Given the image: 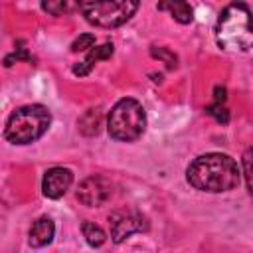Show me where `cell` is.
Segmentation results:
<instances>
[{
  "instance_id": "16",
  "label": "cell",
  "mask_w": 253,
  "mask_h": 253,
  "mask_svg": "<svg viewBox=\"0 0 253 253\" xmlns=\"http://www.w3.org/2000/svg\"><path fill=\"white\" fill-rule=\"evenodd\" d=\"M249 156H251V150L247 148V150H245V156H243V166H245V172H243V174H245L247 190H251V180H249V160H251V158H249Z\"/></svg>"
},
{
  "instance_id": "12",
  "label": "cell",
  "mask_w": 253,
  "mask_h": 253,
  "mask_svg": "<svg viewBox=\"0 0 253 253\" xmlns=\"http://www.w3.org/2000/svg\"><path fill=\"white\" fill-rule=\"evenodd\" d=\"M81 231H83L85 241H87L91 247H101V245L107 241L105 231H103L99 225H95L93 221H83V223H81Z\"/></svg>"
},
{
  "instance_id": "8",
  "label": "cell",
  "mask_w": 253,
  "mask_h": 253,
  "mask_svg": "<svg viewBox=\"0 0 253 253\" xmlns=\"http://www.w3.org/2000/svg\"><path fill=\"white\" fill-rule=\"evenodd\" d=\"M73 182V174L69 168H63V166H53L49 168L45 174H43V180H42V192L45 198H51V200H57L61 198L69 186Z\"/></svg>"
},
{
  "instance_id": "14",
  "label": "cell",
  "mask_w": 253,
  "mask_h": 253,
  "mask_svg": "<svg viewBox=\"0 0 253 253\" xmlns=\"http://www.w3.org/2000/svg\"><path fill=\"white\" fill-rule=\"evenodd\" d=\"M42 8L53 16H61V14L69 12L73 8V4H69V2H42Z\"/></svg>"
},
{
  "instance_id": "9",
  "label": "cell",
  "mask_w": 253,
  "mask_h": 253,
  "mask_svg": "<svg viewBox=\"0 0 253 253\" xmlns=\"http://www.w3.org/2000/svg\"><path fill=\"white\" fill-rule=\"evenodd\" d=\"M53 233H55V225L49 217H38L30 231H28V243L32 247H43L47 243H51L53 239Z\"/></svg>"
},
{
  "instance_id": "2",
  "label": "cell",
  "mask_w": 253,
  "mask_h": 253,
  "mask_svg": "<svg viewBox=\"0 0 253 253\" xmlns=\"http://www.w3.org/2000/svg\"><path fill=\"white\" fill-rule=\"evenodd\" d=\"M249 8L243 2L229 4L221 10L215 24L217 45L225 51H247L251 47V20Z\"/></svg>"
},
{
  "instance_id": "17",
  "label": "cell",
  "mask_w": 253,
  "mask_h": 253,
  "mask_svg": "<svg viewBox=\"0 0 253 253\" xmlns=\"http://www.w3.org/2000/svg\"><path fill=\"white\" fill-rule=\"evenodd\" d=\"M152 55H156V57H162V59H166L170 67H174V65H176V57H174V55H168V53H166L164 49H158V51H156V49H152Z\"/></svg>"
},
{
  "instance_id": "10",
  "label": "cell",
  "mask_w": 253,
  "mask_h": 253,
  "mask_svg": "<svg viewBox=\"0 0 253 253\" xmlns=\"http://www.w3.org/2000/svg\"><path fill=\"white\" fill-rule=\"evenodd\" d=\"M113 55V43H103V45H93L91 47V51H89V55L81 61V63H77L75 67H73V73L75 75H87L89 71H91V67L97 63V61H101V59H109Z\"/></svg>"
},
{
  "instance_id": "3",
  "label": "cell",
  "mask_w": 253,
  "mask_h": 253,
  "mask_svg": "<svg viewBox=\"0 0 253 253\" xmlns=\"http://www.w3.org/2000/svg\"><path fill=\"white\" fill-rule=\"evenodd\" d=\"M49 123L51 115L43 105H24L8 117L4 136L12 144H32L47 132Z\"/></svg>"
},
{
  "instance_id": "13",
  "label": "cell",
  "mask_w": 253,
  "mask_h": 253,
  "mask_svg": "<svg viewBox=\"0 0 253 253\" xmlns=\"http://www.w3.org/2000/svg\"><path fill=\"white\" fill-rule=\"evenodd\" d=\"M95 45V36L93 34H81L73 43H71V51H85V49H91Z\"/></svg>"
},
{
  "instance_id": "7",
  "label": "cell",
  "mask_w": 253,
  "mask_h": 253,
  "mask_svg": "<svg viewBox=\"0 0 253 253\" xmlns=\"http://www.w3.org/2000/svg\"><path fill=\"white\" fill-rule=\"evenodd\" d=\"M111 198V182L103 176H89L77 188V200L89 208H99Z\"/></svg>"
},
{
  "instance_id": "1",
  "label": "cell",
  "mask_w": 253,
  "mask_h": 253,
  "mask_svg": "<svg viewBox=\"0 0 253 253\" xmlns=\"http://www.w3.org/2000/svg\"><path fill=\"white\" fill-rule=\"evenodd\" d=\"M186 178L200 192H229L239 184V166L227 154L208 152L192 160L186 170Z\"/></svg>"
},
{
  "instance_id": "11",
  "label": "cell",
  "mask_w": 253,
  "mask_h": 253,
  "mask_svg": "<svg viewBox=\"0 0 253 253\" xmlns=\"http://www.w3.org/2000/svg\"><path fill=\"white\" fill-rule=\"evenodd\" d=\"M160 10H168L170 16L180 22V24H190L192 18H194V10L188 2H160L158 4Z\"/></svg>"
},
{
  "instance_id": "6",
  "label": "cell",
  "mask_w": 253,
  "mask_h": 253,
  "mask_svg": "<svg viewBox=\"0 0 253 253\" xmlns=\"http://www.w3.org/2000/svg\"><path fill=\"white\" fill-rule=\"evenodd\" d=\"M109 225H111V237L115 243H121L125 239H128L134 233H140L148 227L146 217L136 211V210H117L111 213L109 217Z\"/></svg>"
},
{
  "instance_id": "15",
  "label": "cell",
  "mask_w": 253,
  "mask_h": 253,
  "mask_svg": "<svg viewBox=\"0 0 253 253\" xmlns=\"http://www.w3.org/2000/svg\"><path fill=\"white\" fill-rule=\"evenodd\" d=\"M208 113H210L211 117H215L219 123H227V119H229V115H227V109L221 105V101H217L215 105L208 107Z\"/></svg>"
},
{
  "instance_id": "5",
  "label": "cell",
  "mask_w": 253,
  "mask_h": 253,
  "mask_svg": "<svg viewBox=\"0 0 253 253\" xmlns=\"http://www.w3.org/2000/svg\"><path fill=\"white\" fill-rule=\"evenodd\" d=\"M79 8L89 24L99 28H117L130 20L138 10V2H81Z\"/></svg>"
},
{
  "instance_id": "4",
  "label": "cell",
  "mask_w": 253,
  "mask_h": 253,
  "mask_svg": "<svg viewBox=\"0 0 253 253\" xmlns=\"http://www.w3.org/2000/svg\"><path fill=\"white\" fill-rule=\"evenodd\" d=\"M146 128V113L136 99L125 97L117 101L107 119V130L115 140L132 142L142 136Z\"/></svg>"
}]
</instances>
